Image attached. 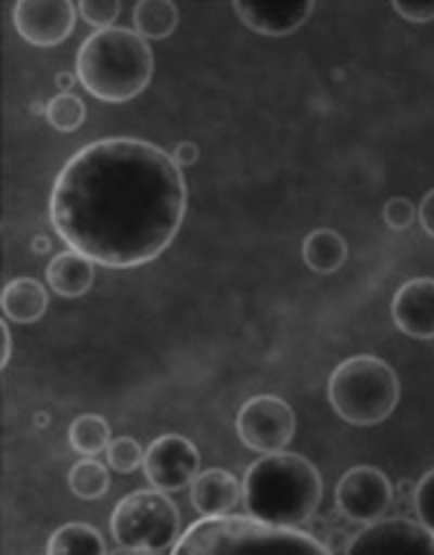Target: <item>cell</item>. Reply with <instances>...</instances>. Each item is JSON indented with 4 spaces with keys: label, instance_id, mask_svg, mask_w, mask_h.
I'll return each mask as SVG.
<instances>
[{
    "label": "cell",
    "instance_id": "1",
    "mask_svg": "<svg viewBox=\"0 0 434 555\" xmlns=\"http://www.w3.org/2000/svg\"><path fill=\"white\" fill-rule=\"evenodd\" d=\"M189 206L182 168L154 142L111 137L73 154L50 191V220L67 249L99 267L156 260Z\"/></svg>",
    "mask_w": 434,
    "mask_h": 555
},
{
    "label": "cell",
    "instance_id": "2",
    "mask_svg": "<svg viewBox=\"0 0 434 555\" xmlns=\"http://www.w3.org/2000/svg\"><path fill=\"white\" fill-rule=\"evenodd\" d=\"M324 480L310 460L293 451H272L243 475V506L278 527H302L316 515Z\"/></svg>",
    "mask_w": 434,
    "mask_h": 555
},
{
    "label": "cell",
    "instance_id": "3",
    "mask_svg": "<svg viewBox=\"0 0 434 555\" xmlns=\"http://www.w3.org/2000/svg\"><path fill=\"white\" fill-rule=\"evenodd\" d=\"M76 76L78 85L99 102H130L154 76V52L133 29H95L78 47Z\"/></svg>",
    "mask_w": 434,
    "mask_h": 555
},
{
    "label": "cell",
    "instance_id": "4",
    "mask_svg": "<svg viewBox=\"0 0 434 555\" xmlns=\"http://www.w3.org/2000/svg\"><path fill=\"white\" fill-rule=\"evenodd\" d=\"M177 553H246V550H298L328 553V546L298 527H278L255 515H203L174 544Z\"/></svg>",
    "mask_w": 434,
    "mask_h": 555
},
{
    "label": "cell",
    "instance_id": "5",
    "mask_svg": "<svg viewBox=\"0 0 434 555\" xmlns=\"http://www.w3.org/2000/svg\"><path fill=\"white\" fill-rule=\"evenodd\" d=\"M330 405L350 425L385 423L399 402V379L380 356H350L328 382Z\"/></svg>",
    "mask_w": 434,
    "mask_h": 555
},
{
    "label": "cell",
    "instance_id": "6",
    "mask_svg": "<svg viewBox=\"0 0 434 555\" xmlns=\"http://www.w3.org/2000/svg\"><path fill=\"white\" fill-rule=\"evenodd\" d=\"M111 532L119 550L165 553V550H174L177 538L182 535L180 509L163 489L130 492L113 509Z\"/></svg>",
    "mask_w": 434,
    "mask_h": 555
},
{
    "label": "cell",
    "instance_id": "7",
    "mask_svg": "<svg viewBox=\"0 0 434 555\" xmlns=\"http://www.w3.org/2000/svg\"><path fill=\"white\" fill-rule=\"evenodd\" d=\"M238 437L246 449L272 454L284 451L295 437V414L290 402L281 397L264 393V397L246 399L234 420Z\"/></svg>",
    "mask_w": 434,
    "mask_h": 555
},
{
    "label": "cell",
    "instance_id": "8",
    "mask_svg": "<svg viewBox=\"0 0 434 555\" xmlns=\"http://www.w3.org/2000/svg\"><path fill=\"white\" fill-rule=\"evenodd\" d=\"M336 506L354 524L385 518L394 506V486L376 466H354L336 486Z\"/></svg>",
    "mask_w": 434,
    "mask_h": 555
},
{
    "label": "cell",
    "instance_id": "9",
    "mask_svg": "<svg viewBox=\"0 0 434 555\" xmlns=\"http://www.w3.org/2000/svg\"><path fill=\"white\" fill-rule=\"evenodd\" d=\"M142 468L154 489L177 492L194 483V477L200 475V451L182 434H163L148 446Z\"/></svg>",
    "mask_w": 434,
    "mask_h": 555
},
{
    "label": "cell",
    "instance_id": "10",
    "mask_svg": "<svg viewBox=\"0 0 434 555\" xmlns=\"http://www.w3.org/2000/svg\"><path fill=\"white\" fill-rule=\"evenodd\" d=\"M78 7L69 0H17L12 9L15 33L33 47H59L76 29Z\"/></svg>",
    "mask_w": 434,
    "mask_h": 555
},
{
    "label": "cell",
    "instance_id": "11",
    "mask_svg": "<svg viewBox=\"0 0 434 555\" xmlns=\"http://www.w3.org/2000/svg\"><path fill=\"white\" fill-rule=\"evenodd\" d=\"M385 550L434 555V532L423 520L376 518L365 524L362 532H356L345 546V553H385Z\"/></svg>",
    "mask_w": 434,
    "mask_h": 555
},
{
    "label": "cell",
    "instance_id": "12",
    "mask_svg": "<svg viewBox=\"0 0 434 555\" xmlns=\"http://www.w3.org/2000/svg\"><path fill=\"white\" fill-rule=\"evenodd\" d=\"M391 321L399 333L429 341L434 338V278H411L391 301Z\"/></svg>",
    "mask_w": 434,
    "mask_h": 555
},
{
    "label": "cell",
    "instance_id": "13",
    "mask_svg": "<svg viewBox=\"0 0 434 555\" xmlns=\"http://www.w3.org/2000/svg\"><path fill=\"white\" fill-rule=\"evenodd\" d=\"M234 15L241 17L243 26H250L252 33L281 38V35L295 33L298 26L307 24L316 3H252V0H238L232 3Z\"/></svg>",
    "mask_w": 434,
    "mask_h": 555
},
{
    "label": "cell",
    "instance_id": "14",
    "mask_svg": "<svg viewBox=\"0 0 434 555\" xmlns=\"http://www.w3.org/2000/svg\"><path fill=\"white\" fill-rule=\"evenodd\" d=\"M191 489V506L200 515H226L243 501V483L226 468H208L194 477Z\"/></svg>",
    "mask_w": 434,
    "mask_h": 555
},
{
    "label": "cell",
    "instance_id": "15",
    "mask_svg": "<svg viewBox=\"0 0 434 555\" xmlns=\"http://www.w3.org/2000/svg\"><path fill=\"white\" fill-rule=\"evenodd\" d=\"M95 269L93 260L85 258V255H78V251L67 249L55 255L50 260V267H47V284L50 289L61 295V298H78V295H85L90 286H93Z\"/></svg>",
    "mask_w": 434,
    "mask_h": 555
},
{
    "label": "cell",
    "instance_id": "16",
    "mask_svg": "<svg viewBox=\"0 0 434 555\" xmlns=\"http://www.w3.org/2000/svg\"><path fill=\"white\" fill-rule=\"evenodd\" d=\"M47 289L41 281L35 278H15L3 286L0 304H3V315L17 324H33L47 312Z\"/></svg>",
    "mask_w": 434,
    "mask_h": 555
},
{
    "label": "cell",
    "instance_id": "17",
    "mask_svg": "<svg viewBox=\"0 0 434 555\" xmlns=\"http://www.w3.org/2000/svg\"><path fill=\"white\" fill-rule=\"evenodd\" d=\"M304 263L319 272V275H330L336 269L345 267L347 260V241L333 229H316L304 237L302 246Z\"/></svg>",
    "mask_w": 434,
    "mask_h": 555
},
{
    "label": "cell",
    "instance_id": "18",
    "mask_svg": "<svg viewBox=\"0 0 434 555\" xmlns=\"http://www.w3.org/2000/svg\"><path fill=\"white\" fill-rule=\"evenodd\" d=\"M180 26V12L171 0H142L133 7V33L145 41H163Z\"/></svg>",
    "mask_w": 434,
    "mask_h": 555
},
{
    "label": "cell",
    "instance_id": "19",
    "mask_svg": "<svg viewBox=\"0 0 434 555\" xmlns=\"http://www.w3.org/2000/svg\"><path fill=\"white\" fill-rule=\"evenodd\" d=\"M67 437L81 457H95L111 446V423L102 414H81L69 423Z\"/></svg>",
    "mask_w": 434,
    "mask_h": 555
},
{
    "label": "cell",
    "instance_id": "20",
    "mask_svg": "<svg viewBox=\"0 0 434 555\" xmlns=\"http://www.w3.org/2000/svg\"><path fill=\"white\" fill-rule=\"evenodd\" d=\"M107 544H104L102 532L90 524H64L61 529H55L47 544V553L64 555V553H104Z\"/></svg>",
    "mask_w": 434,
    "mask_h": 555
},
{
    "label": "cell",
    "instance_id": "21",
    "mask_svg": "<svg viewBox=\"0 0 434 555\" xmlns=\"http://www.w3.org/2000/svg\"><path fill=\"white\" fill-rule=\"evenodd\" d=\"M67 486L69 492L81 498V501H95L111 489V472L95 457H81L76 466L69 468Z\"/></svg>",
    "mask_w": 434,
    "mask_h": 555
},
{
    "label": "cell",
    "instance_id": "22",
    "mask_svg": "<svg viewBox=\"0 0 434 555\" xmlns=\"http://www.w3.org/2000/svg\"><path fill=\"white\" fill-rule=\"evenodd\" d=\"M47 121L61 133H73L85 125V102L73 93H59L47 104Z\"/></svg>",
    "mask_w": 434,
    "mask_h": 555
},
{
    "label": "cell",
    "instance_id": "23",
    "mask_svg": "<svg viewBox=\"0 0 434 555\" xmlns=\"http://www.w3.org/2000/svg\"><path fill=\"white\" fill-rule=\"evenodd\" d=\"M104 454H107L111 468H116L119 475H130V472H137V468L145 463V451H142L139 440H133V437L111 440V446H107Z\"/></svg>",
    "mask_w": 434,
    "mask_h": 555
},
{
    "label": "cell",
    "instance_id": "24",
    "mask_svg": "<svg viewBox=\"0 0 434 555\" xmlns=\"http://www.w3.org/2000/svg\"><path fill=\"white\" fill-rule=\"evenodd\" d=\"M122 12L119 0H81L78 3V15L85 17L87 24L99 26V29H111Z\"/></svg>",
    "mask_w": 434,
    "mask_h": 555
},
{
    "label": "cell",
    "instance_id": "25",
    "mask_svg": "<svg viewBox=\"0 0 434 555\" xmlns=\"http://www.w3.org/2000/svg\"><path fill=\"white\" fill-rule=\"evenodd\" d=\"M382 220H385V225L394 229V232H406V229L414 225L417 206L406 197H391L388 203L382 206Z\"/></svg>",
    "mask_w": 434,
    "mask_h": 555
},
{
    "label": "cell",
    "instance_id": "26",
    "mask_svg": "<svg viewBox=\"0 0 434 555\" xmlns=\"http://www.w3.org/2000/svg\"><path fill=\"white\" fill-rule=\"evenodd\" d=\"M414 512L425 527L434 532V468L417 480L414 489Z\"/></svg>",
    "mask_w": 434,
    "mask_h": 555
},
{
    "label": "cell",
    "instance_id": "27",
    "mask_svg": "<svg viewBox=\"0 0 434 555\" xmlns=\"http://www.w3.org/2000/svg\"><path fill=\"white\" fill-rule=\"evenodd\" d=\"M394 12L399 17H406L411 24H429L434 21V0H425V3H406V0H397L394 3Z\"/></svg>",
    "mask_w": 434,
    "mask_h": 555
},
{
    "label": "cell",
    "instance_id": "28",
    "mask_svg": "<svg viewBox=\"0 0 434 555\" xmlns=\"http://www.w3.org/2000/svg\"><path fill=\"white\" fill-rule=\"evenodd\" d=\"M417 220L423 225V232L429 234V237H434V189L429 191L423 197V203L417 206Z\"/></svg>",
    "mask_w": 434,
    "mask_h": 555
},
{
    "label": "cell",
    "instance_id": "29",
    "mask_svg": "<svg viewBox=\"0 0 434 555\" xmlns=\"http://www.w3.org/2000/svg\"><path fill=\"white\" fill-rule=\"evenodd\" d=\"M174 163L180 165V168H189V165H194L200 159V147L197 142H180V145L174 147Z\"/></svg>",
    "mask_w": 434,
    "mask_h": 555
},
{
    "label": "cell",
    "instance_id": "30",
    "mask_svg": "<svg viewBox=\"0 0 434 555\" xmlns=\"http://www.w3.org/2000/svg\"><path fill=\"white\" fill-rule=\"evenodd\" d=\"M414 489L417 483H411V480H399L394 486V501H399L403 506H414Z\"/></svg>",
    "mask_w": 434,
    "mask_h": 555
},
{
    "label": "cell",
    "instance_id": "31",
    "mask_svg": "<svg viewBox=\"0 0 434 555\" xmlns=\"http://www.w3.org/2000/svg\"><path fill=\"white\" fill-rule=\"evenodd\" d=\"M0 338H3V353H0V364L7 367V364H9V356H12V333H9L7 324L0 327Z\"/></svg>",
    "mask_w": 434,
    "mask_h": 555
},
{
    "label": "cell",
    "instance_id": "32",
    "mask_svg": "<svg viewBox=\"0 0 434 555\" xmlns=\"http://www.w3.org/2000/svg\"><path fill=\"white\" fill-rule=\"evenodd\" d=\"M76 81H78L76 73H59V76H55V85H59L61 93H69V87L76 85Z\"/></svg>",
    "mask_w": 434,
    "mask_h": 555
}]
</instances>
